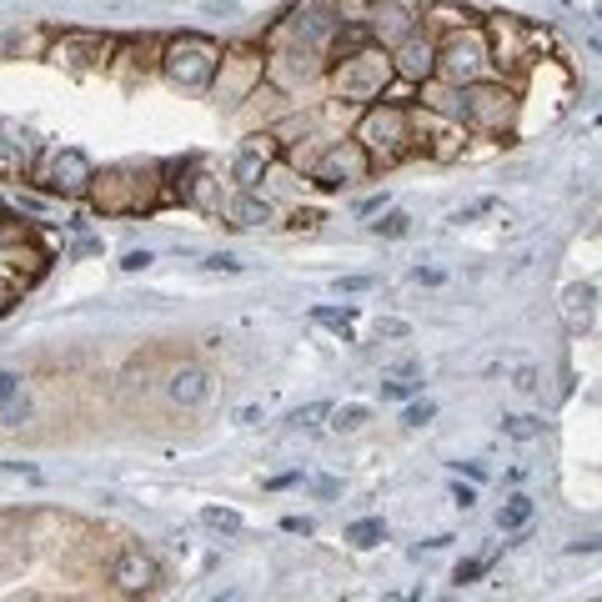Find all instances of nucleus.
<instances>
[{
    "label": "nucleus",
    "mask_w": 602,
    "mask_h": 602,
    "mask_svg": "<svg viewBox=\"0 0 602 602\" xmlns=\"http://www.w3.org/2000/svg\"><path fill=\"white\" fill-rule=\"evenodd\" d=\"M161 171L156 166H111L91 181V206L106 211V216H141V211H156L161 206Z\"/></svg>",
    "instance_id": "obj_1"
},
{
    "label": "nucleus",
    "mask_w": 602,
    "mask_h": 602,
    "mask_svg": "<svg viewBox=\"0 0 602 602\" xmlns=\"http://www.w3.org/2000/svg\"><path fill=\"white\" fill-rule=\"evenodd\" d=\"M216 66H221V46H216L211 36H201V31H181V36H171V41L161 46V71H166L176 86L201 91V86H211Z\"/></svg>",
    "instance_id": "obj_2"
},
{
    "label": "nucleus",
    "mask_w": 602,
    "mask_h": 602,
    "mask_svg": "<svg viewBox=\"0 0 602 602\" xmlns=\"http://www.w3.org/2000/svg\"><path fill=\"white\" fill-rule=\"evenodd\" d=\"M487 76H492V51H487L482 26H462L447 41H437V81L472 86V81H487Z\"/></svg>",
    "instance_id": "obj_3"
},
{
    "label": "nucleus",
    "mask_w": 602,
    "mask_h": 602,
    "mask_svg": "<svg viewBox=\"0 0 602 602\" xmlns=\"http://www.w3.org/2000/svg\"><path fill=\"white\" fill-rule=\"evenodd\" d=\"M512 116H517V96H512V86H507V81H492V76H487V81L462 86V111H457V121H462V126L497 136V131H507V126H512Z\"/></svg>",
    "instance_id": "obj_4"
},
{
    "label": "nucleus",
    "mask_w": 602,
    "mask_h": 602,
    "mask_svg": "<svg viewBox=\"0 0 602 602\" xmlns=\"http://www.w3.org/2000/svg\"><path fill=\"white\" fill-rule=\"evenodd\" d=\"M357 146L372 161H397L412 146V111L407 106H372L357 126Z\"/></svg>",
    "instance_id": "obj_5"
},
{
    "label": "nucleus",
    "mask_w": 602,
    "mask_h": 602,
    "mask_svg": "<svg viewBox=\"0 0 602 602\" xmlns=\"http://www.w3.org/2000/svg\"><path fill=\"white\" fill-rule=\"evenodd\" d=\"M387 81H392V61H387L382 46H367V51L332 66V86H337L342 101H377L387 91Z\"/></svg>",
    "instance_id": "obj_6"
},
{
    "label": "nucleus",
    "mask_w": 602,
    "mask_h": 602,
    "mask_svg": "<svg viewBox=\"0 0 602 602\" xmlns=\"http://www.w3.org/2000/svg\"><path fill=\"white\" fill-rule=\"evenodd\" d=\"M261 61H266V51H256V46L221 51V66H216V76H211V91H216V101H226V106L246 101V96L261 86Z\"/></svg>",
    "instance_id": "obj_7"
},
{
    "label": "nucleus",
    "mask_w": 602,
    "mask_h": 602,
    "mask_svg": "<svg viewBox=\"0 0 602 602\" xmlns=\"http://www.w3.org/2000/svg\"><path fill=\"white\" fill-rule=\"evenodd\" d=\"M31 176H36V181H41V191H51V196H86V191H91V181H96V166L86 161V151L66 146V151H51V156H46Z\"/></svg>",
    "instance_id": "obj_8"
},
{
    "label": "nucleus",
    "mask_w": 602,
    "mask_h": 602,
    "mask_svg": "<svg viewBox=\"0 0 602 602\" xmlns=\"http://www.w3.org/2000/svg\"><path fill=\"white\" fill-rule=\"evenodd\" d=\"M482 36H487L492 66H497V61H502V66H527V56H532L537 46H547V31H532V26H522V21H512V16H492V26H487Z\"/></svg>",
    "instance_id": "obj_9"
},
{
    "label": "nucleus",
    "mask_w": 602,
    "mask_h": 602,
    "mask_svg": "<svg viewBox=\"0 0 602 602\" xmlns=\"http://www.w3.org/2000/svg\"><path fill=\"white\" fill-rule=\"evenodd\" d=\"M367 171H372V156H367L357 141H337V146H327V151L317 156L312 181H317V186H327V191H342V186L367 181Z\"/></svg>",
    "instance_id": "obj_10"
},
{
    "label": "nucleus",
    "mask_w": 602,
    "mask_h": 602,
    "mask_svg": "<svg viewBox=\"0 0 602 602\" xmlns=\"http://www.w3.org/2000/svg\"><path fill=\"white\" fill-rule=\"evenodd\" d=\"M417 26H422V6H417V0H372V16H367L372 46L392 51V46H402Z\"/></svg>",
    "instance_id": "obj_11"
},
{
    "label": "nucleus",
    "mask_w": 602,
    "mask_h": 602,
    "mask_svg": "<svg viewBox=\"0 0 602 602\" xmlns=\"http://www.w3.org/2000/svg\"><path fill=\"white\" fill-rule=\"evenodd\" d=\"M322 56L317 51H301V46H271L266 61H261V81L281 86V91H301L312 76H322Z\"/></svg>",
    "instance_id": "obj_12"
},
{
    "label": "nucleus",
    "mask_w": 602,
    "mask_h": 602,
    "mask_svg": "<svg viewBox=\"0 0 602 602\" xmlns=\"http://www.w3.org/2000/svg\"><path fill=\"white\" fill-rule=\"evenodd\" d=\"M387 61H392V76L397 81H407V86H422V81H432L437 76V41H432V31H412L402 46H392L387 51Z\"/></svg>",
    "instance_id": "obj_13"
},
{
    "label": "nucleus",
    "mask_w": 602,
    "mask_h": 602,
    "mask_svg": "<svg viewBox=\"0 0 602 602\" xmlns=\"http://www.w3.org/2000/svg\"><path fill=\"white\" fill-rule=\"evenodd\" d=\"M111 51H116L111 36H96V31H66V36L51 46V61H61V66H71V71H96V66L111 61Z\"/></svg>",
    "instance_id": "obj_14"
},
{
    "label": "nucleus",
    "mask_w": 602,
    "mask_h": 602,
    "mask_svg": "<svg viewBox=\"0 0 602 602\" xmlns=\"http://www.w3.org/2000/svg\"><path fill=\"white\" fill-rule=\"evenodd\" d=\"M276 136H251L241 151H236V161H231V181L241 186V191H256L261 186V176L271 171V161H276Z\"/></svg>",
    "instance_id": "obj_15"
},
{
    "label": "nucleus",
    "mask_w": 602,
    "mask_h": 602,
    "mask_svg": "<svg viewBox=\"0 0 602 602\" xmlns=\"http://www.w3.org/2000/svg\"><path fill=\"white\" fill-rule=\"evenodd\" d=\"M36 171V136L21 126H0V176L26 181Z\"/></svg>",
    "instance_id": "obj_16"
},
{
    "label": "nucleus",
    "mask_w": 602,
    "mask_h": 602,
    "mask_svg": "<svg viewBox=\"0 0 602 602\" xmlns=\"http://www.w3.org/2000/svg\"><path fill=\"white\" fill-rule=\"evenodd\" d=\"M412 126L422 131V151H427V156L447 161V156H457V151H462V126H457V121L432 116V111H417V116H412Z\"/></svg>",
    "instance_id": "obj_17"
},
{
    "label": "nucleus",
    "mask_w": 602,
    "mask_h": 602,
    "mask_svg": "<svg viewBox=\"0 0 602 602\" xmlns=\"http://www.w3.org/2000/svg\"><path fill=\"white\" fill-rule=\"evenodd\" d=\"M592 317H597V281H572L562 291V322H567V332H587Z\"/></svg>",
    "instance_id": "obj_18"
},
{
    "label": "nucleus",
    "mask_w": 602,
    "mask_h": 602,
    "mask_svg": "<svg viewBox=\"0 0 602 602\" xmlns=\"http://www.w3.org/2000/svg\"><path fill=\"white\" fill-rule=\"evenodd\" d=\"M166 397H171L176 407H201V402L211 397V377L186 362V367H176V372L166 377Z\"/></svg>",
    "instance_id": "obj_19"
},
{
    "label": "nucleus",
    "mask_w": 602,
    "mask_h": 602,
    "mask_svg": "<svg viewBox=\"0 0 602 602\" xmlns=\"http://www.w3.org/2000/svg\"><path fill=\"white\" fill-rule=\"evenodd\" d=\"M156 577H161L156 557H146V552H121V562H116V587H121V592H146V587H156Z\"/></svg>",
    "instance_id": "obj_20"
},
{
    "label": "nucleus",
    "mask_w": 602,
    "mask_h": 602,
    "mask_svg": "<svg viewBox=\"0 0 602 602\" xmlns=\"http://www.w3.org/2000/svg\"><path fill=\"white\" fill-rule=\"evenodd\" d=\"M221 211H226V221H231V226H266V221H271V206H266L256 191L226 196V206H221Z\"/></svg>",
    "instance_id": "obj_21"
},
{
    "label": "nucleus",
    "mask_w": 602,
    "mask_h": 602,
    "mask_svg": "<svg viewBox=\"0 0 602 602\" xmlns=\"http://www.w3.org/2000/svg\"><path fill=\"white\" fill-rule=\"evenodd\" d=\"M312 322H317V327H327V332H337L342 342L357 332V312H352V307H317V312H312Z\"/></svg>",
    "instance_id": "obj_22"
},
{
    "label": "nucleus",
    "mask_w": 602,
    "mask_h": 602,
    "mask_svg": "<svg viewBox=\"0 0 602 602\" xmlns=\"http://www.w3.org/2000/svg\"><path fill=\"white\" fill-rule=\"evenodd\" d=\"M527 522H532V497L502 502V512H497V527H502V532H517V527H527Z\"/></svg>",
    "instance_id": "obj_23"
},
{
    "label": "nucleus",
    "mask_w": 602,
    "mask_h": 602,
    "mask_svg": "<svg viewBox=\"0 0 602 602\" xmlns=\"http://www.w3.org/2000/svg\"><path fill=\"white\" fill-rule=\"evenodd\" d=\"M382 537H387V522H382V517H362V522L347 527V542H352V547H377Z\"/></svg>",
    "instance_id": "obj_24"
},
{
    "label": "nucleus",
    "mask_w": 602,
    "mask_h": 602,
    "mask_svg": "<svg viewBox=\"0 0 602 602\" xmlns=\"http://www.w3.org/2000/svg\"><path fill=\"white\" fill-rule=\"evenodd\" d=\"M327 417H332L327 402H307V407H296V412H291V427H296V432H317Z\"/></svg>",
    "instance_id": "obj_25"
},
{
    "label": "nucleus",
    "mask_w": 602,
    "mask_h": 602,
    "mask_svg": "<svg viewBox=\"0 0 602 602\" xmlns=\"http://www.w3.org/2000/svg\"><path fill=\"white\" fill-rule=\"evenodd\" d=\"M372 231L387 236V241H402V236L412 231V216H407V211H382V221H372Z\"/></svg>",
    "instance_id": "obj_26"
},
{
    "label": "nucleus",
    "mask_w": 602,
    "mask_h": 602,
    "mask_svg": "<svg viewBox=\"0 0 602 602\" xmlns=\"http://www.w3.org/2000/svg\"><path fill=\"white\" fill-rule=\"evenodd\" d=\"M502 432L512 437V442H532V437H542V417H502Z\"/></svg>",
    "instance_id": "obj_27"
},
{
    "label": "nucleus",
    "mask_w": 602,
    "mask_h": 602,
    "mask_svg": "<svg viewBox=\"0 0 602 602\" xmlns=\"http://www.w3.org/2000/svg\"><path fill=\"white\" fill-rule=\"evenodd\" d=\"M367 417H372V412H367L362 402H347V407L332 412V427H337V432H357V427H367Z\"/></svg>",
    "instance_id": "obj_28"
},
{
    "label": "nucleus",
    "mask_w": 602,
    "mask_h": 602,
    "mask_svg": "<svg viewBox=\"0 0 602 602\" xmlns=\"http://www.w3.org/2000/svg\"><path fill=\"white\" fill-rule=\"evenodd\" d=\"M201 522L206 527H216V532H241L246 522H241V512H231V507H206L201 512Z\"/></svg>",
    "instance_id": "obj_29"
},
{
    "label": "nucleus",
    "mask_w": 602,
    "mask_h": 602,
    "mask_svg": "<svg viewBox=\"0 0 602 602\" xmlns=\"http://www.w3.org/2000/svg\"><path fill=\"white\" fill-rule=\"evenodd\" d=\"M372 337H377V342H407V337H412V327H407L402 317H377Z\"/></svg>",
    "instance_id": "obj_30"
},
{
    "label": "nucleus",
    "mask_w": 602,
    "mask_h": 602,
    "mask_svg": "<svg viewBox=\"0 0 602 602\" xmlns=\"http://www.w3.org/2000/svg\"><path fill=\"white\" fill-rule=\"evenodd\" d=\"M492 211H497V196H477V201H467V206H462L452 221L462 226V221H477V216H492Z\"/></svg>",
    "instance_id": "obj_31"
},
{
    "label": "nucleus",
    "mask_w": 602,
    "mask_h": 602,
    "mask_svg": "<svg viewBox=\"0 0 602 602\" xmlns=\"http://www.w3.org/2000/svg\"><path fill=\"white\" fill-rule=\"evenodd\" d=\"M417 392H422V382H412V377H387V382H382V397H392V402L417 397Z\"/></svg>",
    "instance_id": "obj_32"
},
{
    "label": "nucleus",
    "mask_w": 602,
    "mask_h": 602,
    "mask_svg": "<svg viewBox=\"0 0 602 602\" xmlns=\"http://www.w3.org/2000/svg\"><path fill=\"white\" fill-rule=\"evenodd\" d=\"M6 246H26V221L0 216V251H6Z\"/></svg>",
    "instance_id": "obj_33"
},
{
    "label": "nucleus",
    "mask_w": 602,
    "mask_h": 602,
    "mask_svg": "<svg viewBox=\"0 0 602 602\" xmlns=\"http://www.w3.org/2000/svg\"><path fill=\"white\" fill-rule=\"evenodd\" d=\"M16 301H21V281L16 276H0V317H6Z\"/></svg>",
    "instance_id": "obj_34"
},
{
    "label": "nucleus",
    "mask_w": 602,
    "mask_h": 602,
    "mask_svg": "<svg viewBox=\"0 0 602 602\" xmlns=\"http://www.w3.org/2000/svg\"><path fill=\"white\" fill-rule=\"evenodd\" d=\"M432 417H437V407H432V402H412V407L402 412V422H407V427H427Z\"/></svg>",
    "instance_id": "obj_35"
},
{
    "label": "nucleus",
    "mask_w": 602,
    "mask_h": 602,
    "mask_svg": "<svg viewBox=\"0 0 602 602\" xmlns=\"http://www.w3.org/2000/svg\"><path fill=\"white\" fill-rule=\"evenodd\" d=\"M487 572V562L482 557H467V562H457V572H452V582H477Z\"/></svg>",
    "instance_id": "obj_36"
},
{
    "label": "nucleus",
    "mask_w": 602,
    "mask_h": 602,
    "mask_svg": "<svg viewBox=\"0 0 602 602\" xmlns=\"http://www.w3.org/2000/svg\"><path fill=\"white\" fill-rule=\"evenodd\" d=\"M21 397V372H0V407Z\"/></svg>",
    "instance_id": "obj_37"
},
{
    "label": "nucleus",
    "mask_w": 602,
    "mask_h": 602,
    "mask_svg": "<svg viewBox=\"0 0 602 602\" xmlns=\"http://www.w3.org/2000/svg\"><path fill=\"white\" fill-rule=\"evenodd\" d=\"M281 532H291V537H312L317 527H312V517H281Z\"/></svg>",
    "instance_id": "obj_38"
},
{
    "label": "nucleus",
    "mask_w": 602,
    "mask_h": 602,
    "mask_svg": "<svg viewBox=\"0 0 602 602\" xmlns=\"http://www.w3.org/2000/svg\"><path fill=\"white\" fill-rule=\"evenodd\" d=\"M206 266H211V271H231V276L241 271V261H236L231 251H216V256H206Z\"/></svg>",
    "instance_id": "obj_39"
},
{
    "label": "nucleus",
    "mask_w": 602,
    "mask_h": 602,
    "mask_svg": "<svg viewBox=\"0 0 602 602\" xmlns=\"http://www.w3.org/2000/svg\"><path fill=\"white\" fill-rule=\"evenodd\" d=\"M151 266V251H126L121 256V271H146Z\"/></svg>",
    "instance_id": "obj_40"
},
{
    "label": "nucleus",
    "mask_w": 602,
    "mask_h": 602,
    "mask_svg": "<svg viewBox=\"0 0 602 602\" xmlns=\"http://www.w3.org/2000/svg\"><path fill=\"white\" fill-rule=\"evenodd\" d=\"M372 286H377L372 276H342V281H337V291H347V296H352V291H372Z\"/></svg>",
    "instance_id": "obj_41"
},
{
    "label": "nucleus",
    "mask_w": 602,
    "mask_h": 602,
    "mask_svg": "<svg viewBox=\"0 0 602 602\" xmlns=\"http://www.w3.org/2000/svg\"><path fill=\"white\" fill-rule=\"evenodd\" d=\"M412 281H422V286H442V271H437V266H412Z\"/></svg>",
    "instance_id": "obj_42"
},
{
    "label": "nucleus",
    "mask_w": 602,
    "mask_h": 602,
    "mask_svg": "<svg viewBox=\"0 0 602 602\" xmlns=\"http://www.w3.org/2000/svg\"><path fill=\"white\" fill-rule=\"evenodd\" d=\"M517 387H522V392H537V387H542V382H537V367H517Z\"/></svg>",
    "instance_id": "obj_43"
},
{
    "label": "nucleus",
    "mask_w": 602,
    "mask_h": 602,
    "mask_svg": "<svg viewBox=\"0 0 602 602\" xmlns=\"http://www.w3.org/2000/svg\"><path fill=\"white\" fill-rule=\"evenodd\" d=\"M452 502H457V507L467 512V507L477 502V487H462V482H457V487H452Z\"/></svg>",
    "instance_id": "obj_44"
},
{
    "label": "nucleus",
    "mask_w": 602,
    "mask_h": 602,
    "mask_svg": "<svg viewBox=\"0 0 602 602\" xmlns=\"http://www.w3.org/2000/svg\"><path fill=\"white\" fill-rule=\"evenodd\" d=\"M357 211H362V216H382V211H387V196H367Z\"/></svg>",
    "instance_id": "obj_45"
},
{
    "label": "nucleus",
    "mask_w": 602,
    "mask_h": 602,
    "mask_svg": "<svg viewBox=\"0 0 602 602\" xmlns=\"http://www.w3.org/2000/svg\"><path fill=\"white\" fill-rule=\"evenodd\" d=\"M337 492H342L337 477H317V497H337Z\"/></svg>",
    "instance_id": "obj_46"
},
{
    "label": "nucleus",
    "mask_w": 602,
    "mask_h": 602,
    "mask_svg": "<svg viewBox=\"0 0 602 602\" xmlns=\"http://www.w3.org/2000/svg\"><path fill=\"white\" fill-rule=\"evenodd\" d=\"M317 221H322V216H317V211H296V221H291V226H296V231H312V226H317Z\"/></svg>",
    "instance_id": "obj_47"
},
{
    "label": "nucleus",
    "mask_w": 602,
    "mask_h": 602,
    "mask_svg": "<svg viewBox=\"0 0 602 602\" xmlns=\"http://www.w3.org/2000/svg\"><path fill=\"white\" fill-rule=\"evenodd\" d=\"M236 422H241V427H256V422H261V407H241Z\"/></svg>",
    "instance_id": "obj_48"
},
{
    "label": "nucleus",
    "mask_w": 602,
    "mask_h": 602,
    "mask_svg": "<svg viewBox=\"0 0 602 602\" xmlns=\"http://www.w3.org/2000/svg\"><path fill=\"white\" fill-rule=\"evenodd\" d=\"M457 467H467V477H472V482H482V477H487V467H482V462H457Z\"/></svg>",
    "instance_id": "obj_49"
},
{
    "label": "nucleus",
    "mask_w": 602,
    "mask_h": 602,
    "mask_svg": "<svg viewBox=\"0 0 602 602\" xmlns=\"http://www.w3.org/2000/svg\"><path fill=\"white\" fill-rule=\"evenodd\" d=\"M382 602H422V587H417V592H392V597H382Z\"/></svg>",
    "instance_id": "obj_50"
}]
</instances>
